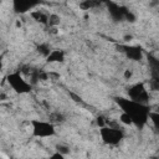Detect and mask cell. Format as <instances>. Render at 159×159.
I'll use <instances>...</instances> for the list:
<instances>
[{"label": "cell", "instance_id": "1", "mask_svg": "<svg viewBox=\"0 0 159 159\" xmlns=\"http://www.w3.org/2000/svg\"><path fill=\"white\" fill-rule=\"evenodd\" d=\"M114 101L122 112L132 119V124H134L137 128H143L148 123L150 108L147 103H140L124 97H114Z\"/></svg>", "mask_w": 159, "mask_h": 159}, {"label": "cell", "instance_id": "2", "mask_svg": "<svg viewBox=\"0 0 159 159\" xmlns=\"http://www.w3.org/2000/svg\"><path fill=\"white\" fill-rule=\"evenodd\" d=\"M99 134L102 140L108 144V145H117L123 138H124V132L122 128H119V125H117L116 123H108L106 122V125L101 127L99 129Z\"/></svg>", "mask_w": 159, "mask_h": 159}, {"label": "cell", "instance_id": "3", "mask_svg": "<svg viewBox=\"0 0 159 159\" xmlns=\"http://www.w3.org/2000/svg\"><path fill=\"white\" fill-rule=\"evenodd\" d=\"M31 127H32L34 137H37V138H48V137H53L56 134V129H55V125L52 122L32 119Z\"/></svg>", "mask_w": 159, "mask_h": 159}, {"label": "cell", "instance_id": "4", "mask_svg": "<svg viewBox=\"0 0 159 159\" xmlns=\"http://www.w3.org/2000/svg\"><path fill=\"white\" fill-rule=\"evenodd\" d=\"M107 4V9L109 12V16L114 20V21H123V20H128V21H134V15L124 6H120L113 1L109 0H104Z\"/></svg>", "mask_w": 159, "mask_h": 159}, {"label": "cell", "instance_id": "5", "mask_svg": "<svg viewBox=\"0 0 159 159\" xmlns=\"http://www.w3.org/2000/svg\"><path fill=\"white\" fill-rule=\"evenodd\" d=\"M7 83L10 84V87L19 94H24V93H29L32 88L31 83H29L21 75L20 72H12L10 75L6 76Z\"/></svg>", "mask_w": 159, "mask_h": 159}, {"label": "cell", "instance_id": "6", "mask_svg": "<svg viewBox=\"0 0 159 159\" xmlns=\"http://www.w3.org/2000/svg\"><path fill=\"white\" fill-rule=\"evenodd\" d=\"M128 97L133 101L140 102V103H147L149 101V92L145 88V86L143 83H135L133 86H130L127 91Z\"/></svg>", "mask_w": 159, "mask_h": 159}, {"label": "cell", "instance_id": "7", "mask_svg": "<svg viewBox=\"0 0 159 159\" xmlns=\"http://www.w3.org/2000/svg\"><path fill=\"white\" fill-rule=\"evenodd\" d=\"M41 0H12V9L16 14H25L36 7Z\"/></svg>", "mask_w": 159, "mask_h": 159}, {"label": "cell", "instance_id": "8", "mask_svg": "<svg viewBox=\"0 0 159 159\" xmlns=\"http://www.w3.org/2000/svg\"><path fill=\"white\" fill-rule=\"evenodd\" d=\"M120 51L132 61H140L143 58V50L140 46H134V45H122Z\"/></svg>", "mask_w": 159, "mask_h": 159}, {"label": "cell", "instance_id": "9", "mask_svg": "<svg viewBox=\"0 0 159 159\" xmlns=\"http://www.w3.org/2000/svg\"><path fill=\"white\" fill-rule=\"evenodd\" d=\"M65 60V53L62 50H51V52L46 56V61L52 63V62H62Z\"/></svg>", "mask_w": 159, "mask_h": 159}, {"label": "cell", "instance_id": "10", "mask_svg": "<svg viewBox=\"0 0 159 159\" xmlns=\"http://www.w3.org/2000/svg\"><path fill=\"white\" fill-rule=\"evenodd\" d=\"M31 16L34 17V20H36V21H39L41 24H47L48 22V16L46 14H43L42 11H40V10L31 12Z\"/></svg>", "mask_w": 159, "mask_h": 159}, {"label": "cell", "instance_id": "11", "mask_svg": "<svg viewBox=\"0 0 159 159\" xmlns=\"http://www.w3.org/2000/svg\"><path fill=\"white\" fill-rule=\"evenodd\" d=\"M103 0H84L82 4H81V7L84 9V10H88V9H93V7H97L101 5Z\"/></svg>", "mask_w": 159, "mask_h": 159}, {"label": "cell", "instance_id": "12", "mask_svg": "<svg viewBox=\"0 0 159 159\" xmlns=\"http://www.w3.org/2000/svg\"><path fill=\"white\" fill-rule=\"evenodd\" d=\"M37 51L42 55V56H47L50 52H51V48H50V46L47 45V43H40L39 46H37Z\"/></svg>", "mask_w": 159, "mask_h": 159}, {"label": "cell", "instance_id": "13", "mask_svg": "<svg viewBox=\"0 0 159 159\" xmlns=\"http://www.w3.org/2000/svg\"><path fill=\"white\" fill-rule=\"evenodd\" d=\"M56 150H57V153H60L61 155H66V154L70 153V148H68L67 145H62V144H57V145H56Z\"/></svg>", "mask_w": 159, "mask_h": 159}, {"label": "cell", "instance_id": "14", "mask_svg": "<svg viewBox=\"0 0 159 159\" xmlns=\"http://www.w3.org/2000/svg\"><path fill=\"white\" fill-rule=\"evenodd\" d=\"M119 120H120L123 124H127V125H130V124H132V119H130L125 113H123V112H122V114H120V119H119Z\"/></svg>", "mask_w": 159, "mask_h": 159}, {"label": "cell", "instance_id": "15", "mask_svg": "<svg viewBox=\"0 0 159 159\" xmlns=\"http://www.w3.org/2000/svg\"><path fill=\"white\" fill-rule=\"evenodd\" d=\"M60 22V20H58V17L56 16V15H51L50 17H48V24L50 25H56V24H58Z\"/></svg>", "mask_w": 159, "mask_h": 159}, {"label": "cell", "instance_id": "16", "mask_svg": "<svg viewBox=\"0 0 159 159\" xmlns=\"http://www.w3.org/2000/svg\"><path fill=\"white\" fill-rule=\"evenodd\" d=\"M106 119L103 118V117H98L97 118V124H98V127H103V125H106Z\"/></svg>", "mask_w": 159, "mask_h": 159}, {"label": "cell", "instance_id": "17", "mask_svg": "<svg viewBox=\"0 0 159 159\" xmlns=\"http://www.w3.org/2000/svg\"><path fill=\"white\" fill-rule=\"evenodd\" d=\"M124 77H125V80H128V78H130V77H132V72H130L129 70H127V71L124 72Z\"/></svg>", "mask_w": 159, "mask_h": 159}, {"label": "cell", "instance_id": "18", "mask_svg": "<svg viewBox=\"0 0 159 159\" xmlns=\"http://www.w3.org/2000/svg\"><path fill=\"white\" fill-rule=\"evenodd\" d=\"M2 68V56H0V70Z\"/></svg>", "mask_w": 159, "mask_h": 159}]
</instances>
